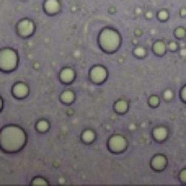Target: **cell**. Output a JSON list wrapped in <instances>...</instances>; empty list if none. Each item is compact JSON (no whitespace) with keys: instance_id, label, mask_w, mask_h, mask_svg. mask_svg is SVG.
I'll return each instance as SVG.
<instances>
[{"instance_id":"cell-7","label":"cell","mask_w":186,"mask_h":186,"mask_svg":"<svg viewBox=\"0 0 186 186\" xmlns=\"http://www.w3.org/2000/svg\"><path fill=\"white\" fill-rule=\"evenodd\" d=\"M13 93H15V96H18V98L25 96L26 93H28L26 85H25V83H16V85L13 87Z\"/></svg>"},{"instance_id":"cell-18","label":"cell","mask_w":186,"mask_h":186,"mask_svg":"<svg viewBox=\"0 0 186 186\" xmlns=\"http://www.w3.org/2000/svg\"><path fill=\"white\" fill-rule=\"evenodd\" d=\"M136 54H137V56H142V54H144V51H142V49H137V51H136Z\"/></svg>"},{"instance_id":"cell-15","label":"cell","mask_w":186,"mask_h":186,"mask_svg":"<svg viewBox=\"0 0 186 186\" xmlns=\"http://www.w3.org/2000/svg\"><path fill=\"white\" fill-rule=\"evenodd\" d=\"M154 48H155V52H157V54H162V52H163V44H162V43H157Z\"/></svg>"},{"instance_id":"cell-2","label":"cell","mask_w":186,"mask_h":186,"mask_svg":"<svg viewBox=\"0 0 186 186\" xmlns=\"http://www.w3.org/2000/svg\"><path fill=\"white\" fill-rule=\"evenodd\" d=\"M121 43V39H119V34L113 31V30H104L101 33V36H100V46L106 51V52H113L118 49V46Z\"/></svg>"},{"instance_id":"cell-10","label":"cell","mask_w":186,"mask_h":186,"mask_svg":"<svg viewBox=\"0 0 186 186\" xmlns=\"http://www.w3.org/2000/svg\"><path fill=\"white\" fill-rule=\"evenodd\" d=\"M152 165L157 168V170H160V168H163V165H165V159L163 157H155V159L152 160Z\"/></svg>"},{"instance_id":"cell-3","label":"cell","mask_w":186,"mask_h":186,"mask_svg":"<svg viewBox=\"0 0 186 186\" xmlns=\"http://www.w3.org/2000/svg\"><path fill=\"white\" fill-rule=\"evenodd\" d=\"M16 67V54L11 49L0 51V69L2 70H13Z\"/></svg>"},{"instance_id":"cell-19","label":"cell","mask_w":186,"mask_h":186,"mask_svg":"<svg viewBox=\"0 0 186 186\" xmlns=\"http://www.w3.org/2000/svg\"><path fill=\"white\" fill-rule=\"evenodd\" d=\"M160 18H162V20L167 18V13H165V11H162V13H160Z\"/></svg>"},{"instance_id":"cell-20","label":"cell","mask_w":186,"mask_h":186,"mask_svg":"<svg viewBox=\"0 0 186 186\" xmlns=\"http://www.w3.org/2000/svg\"><path fill=\"white\" fill-rule=\"evenodd\" d=\"M176 36H183V30H178L176 31Z\"/></svg>"},{"instance_id":"cell-6","label":"cell","mask_w":186,"mask_h":186,"mask_svg":"<svg viewBox=\"0 0 186 186\" xmlns=\"http://www.w3.org/2000/svg\"><path fill=\"white\" fill-rule=\"evenodd\" d=\"M18 31L21 36H30V34L33 33V25L30 20H23L20 25H18Z\"/></svg>"},{"instance_id":"cell-13","label":"cell","mask_w":186,"mask_h":186,"mask_svg":"<svg viewBox=\"0 0 186 186\" xmlns=\"http://www.w3.org/2000/svg\"><path fill=\"white\" fill-rule=\"evenodd\" d=\"M83 141L85 142H91L93 141V132L91 131H85L83 132Z\"/></svg>"},{"instance_id":"cell-12","label":"cell","mask_w":186,"mask_h":186,"mask_svg":"<svg viewBox=\"0 0 186 186\" xmlns=\"http://www.w3.org/2000/svg\"><path fill=\"white\" fill-rule=\"evenodd\" d=\"M61 100H62L64 103H70V101L74 100V95H72L70 91H66V93H62V95H61Z\"/></svg>"},{"instance_id":"cell-4","label":"cell","mask_w":186,"mask_h":186,"mask_svg":"<svg viewBox=\"0 0 186 186\" xmlns=\"http://www.w3.org/2000/svg\"><path fill=\"white\" fill-rule=\"evenodd\" d=\"M90 77L95 83H100L106 78V70H104L103 67H93L91 72H90Z\"/></svg>"},{"instance_id":"cell-14","label":"cell","mask_w":186,"mask_h":186,"mask_svg":"<svg viewBox=\"0 0 186 186\" xmlns=\"http://www.w3.org/2000/svg\"><path fill=\"white\" fill-rule=\"evenodd\" d=\"M114 108L118 109L119 113H123L124 109H126V103H124V101H119V103H116V106H114Z\"/></svg>"},{"instance_id":"cell-8","label":"cell","mask_w":186,"mask_h":186,"mask_svg":"<svg viewBox=\"0 0 186 186\" xmlns=\"http://www.w3.org/2000/svg\"><path fill=\"white\" fill-rule=\"evenodd\" d=\"M46 7V11L48 13H56L57 8H59V3H57V0H48V2L44 3Z\"/></svg>"},{"instance_id":"cell-21","label":"cell","mask_w":186,"mask_h":186,"mask_svg":"<svg viewBox=\"0 0 186 186\" xmlns=\"http://www.w3.org/2000/svg\"><path fill=\"white\" fill-rule=\"evenodd\" d=\"M183 98H184V101H186V88L183 90Z\"/></svg>"},{"instance_id":"cell-1","label":"cell","mask_w":186,"mask_h":186,"mask_svg":"<svg viewBox=\"0 0 186 186\" xmlns=\"http://www.w3.org/2000/svg\"><path fill=\"white\" fill-rule=\"evenodd\" d=\"M23 144H25V132L20 131L18 127L10 126L0 132V145L7 152H15Z\"/></svg>"},{"instance_id":"cell-22","label":"cell","mask_w":186,"mask_h":186,"mask_svg":"<svg viewBox=\"0 0 186 186\" xmlns=\"http://www.w3.org/2000/svg\"><path fill=\"white\" fill-rule=\"evenodd\" d=\"M0 108H2V100H0Z\"/></svg>"},{"instance_id":"cell-17","label":"cell","mask_w":186,"mask_h":186,"mask_svg":"<svg viewBox=\"0 0 186 186\" xmlns=\"http://www.w3.org/2000/svg\"><path fill=\"white\" fill-rule=\"evenodd\" d=\"M157 100H159V98L152 96V98H150V104H157Z\"/></svg>"},{"instance_id":"cell-11","label":"cell","mask_w":186,"mask_h":186,"mask_svg":"<svg viewBox=\"0 0 186 186\" xmlns=\"http://www.w3.org/2000/svg\"><path fill=\"white\" fill-rule=\"evenodd\" d=\"M154 136L157 137V141H163L165 139V136H167V131L162 127V129H155L154 131Z\"/></svg>"},{"instance_id":"cell-5","label":"cell","mask_w":186,"mask_h":186,"mask_svg":"<svg viewBox=\"0 0 186 186\" xmlns=\"http://www.w3.org/2000/svg\"><path fill=\"white\" fill-rule=\"evenodd\" d=\"M109 149L114 150V152H119V150H123L126 147V142H124V139L123 137H119V136H114L109 139Z\"/></svg>"},{"instance_id":"cell-9","label":"cell","mask_w":186,"mask_h":186,"mask_svg":"<svg viewBox=\"0 0 186 186\" xmlns=\"http://www.w3.org/2000/svg\"><path fill=\"white\" fill-rule=\"evenodd\" d=\"M74 77L75 75H74V72L70 70V69H64V70L61 72V80L62 82H72Z\"/></svg>"},{"instance_id":"cell-16","label":"cell","mask_w":186,"mask_h":186,"mask_svg":"<svg viewBox=\"0 0 186 186\" xmlns=\"http://www.w3.org/2000/svg\"><path fill=\"white\" fill-rule=\"evenodd\" d=\"M38 129L39 131H46V129H48V123H46V121H41V123L38 124Z\"/></svg>"}]
</instances>
